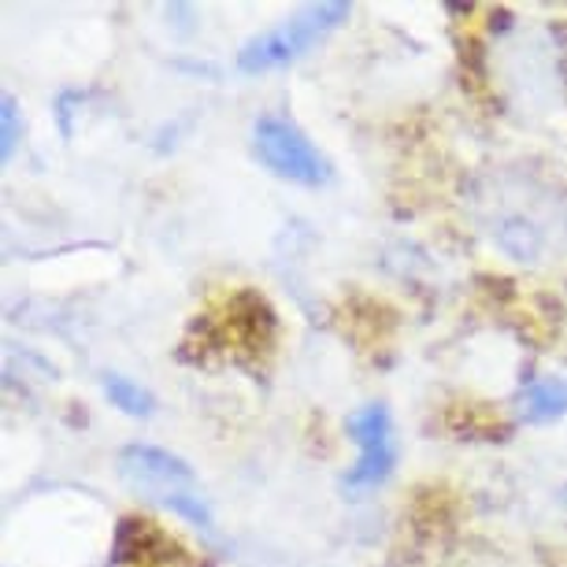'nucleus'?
I'll return each instance as SVG.
<instances>
[{
    "label": "nucleus",
    "mask_w": 567,
    "mask_h": 567,
    "mask_svg": "<svg viewBox=\"0 0 567 567\" xmlns=\"http://www.w3.org/2000/svg\"><path fill=\"white\" fill-rule=\"evenodd\" d=\"M120 475L134 494H142L148 501H156V505L171 508L175 516L194 523V527H200V530L216 527L212 508H208V497L197 483L194 467H189L186 460H178L175 453H167V449L126 445L120 453Z\"/></svg>",
    "instance_id": "obj_1"
},
{
    "label": "nucleus",
    "mask_w": 567,
    "mask_h": 567,
    "mask_svg": "<svg viewBox=\"0 0 567 567\" xmlns=\"http://www.w3.org/2000/svg\"><path fill=\"white\" fill-rule=\"evenodd\" d=\"M352 8L349 4H308L301 12H293L290 19L275 23L264 34L249 38L238 52V68L245 74H264V71H278L286 63L301 60L308 49L319 45L327 34L346 23Z\"/></svg>",
    "instance_id": "obj_2"
},
{
    "label": "nucleus",
    "mask_w": 567,
    "mask_h": 567,
    "mask_svg": "<svg viewBox=\"0 0 567 567\" xmlns=\"http://www.w3.org/2000/svg\"><path fill=\"white\" fill-rule=\"evenodd\" d=\"M252 148L271 175L297 186H323L330 182V164L308 134L286 115H260L252 126Z\"/></svg>",
    "instance_id": "obj_3"
},
{
    "label": "nucleus",
    "mask_w": 567,
    "mask_h": 567,
    "mask_svg": "<svg viewBox=\"0 0 567 567\" xmlns=\"http://www.w3.org/2000/svg\"><path fill=\"white\" fill-rule=\"evenodd\" d=\"M352 445L360 449L357 467L346 475V489H371L390 475L398 464V445H393V423L386 404H363L346 420Z\"/></svg>",
    "instance_id": "obj_4"
},
{
    "label": "nucleus",
    "mask_w": 567,
    "mask_h": 567,
    "mask_svg": "<svg viewBox=\"0 0 567 567\" xmlns=\"http://www.w3.org/2000/svg\"><path fill=\"white\" fill-rule=\"evenodd\" d=\"M519 412L527 423H553L567 415V379L545 374V379L527 382L519 393Z\"/></svg>",
    "instance_id": "obj_5"
},
{
    "label": "nucleus",
    "mask_w": 567,
    "mask_h": 567,
    "mask_svg": "<svg viewBox=\"0 0 567 567\" xmlns=\"http://www.w3.org/2000/svg\"><path fill=\"white\" fill-rule=\"evenodd\" d=\"M104 398L112 401V409L134 415V420L153 415V409H156L153 393H148L145 386H137L134 379H126V374H104Z\"/></svg>",
    "instance_id": "obj_6"
},
{
    "label": "nucleus",
    "mask_w": 567,
    "mask_h": 567,
    "mask_svg": "<svg viewBox=\"0 0 567 567\" xmlns=\"http://www.w3.org/2000/svg\"><path fill=\"white\" fill-rule=\"evenodd\" d=\"M0 156L12 159L16 153V142H19V104L12 93H4V101H0Z\"/></svg>",
    "instance_id": "obj_7"
}]
</instances>
